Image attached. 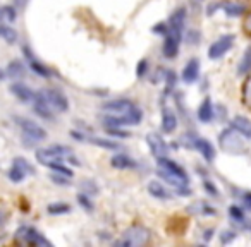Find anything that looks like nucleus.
I'll list each match as a JSON object with an SVG mask.
<instances>
[{
	"label": "nucleus",
	"mask_w": 251,
	"mask_h": 247,
	"mask_svg": "<svg viewBox=\"0 0 251 247\" xmlns=\"http://www.w3.org/2000/svg\"><path fill=\"white\" fill-rule=\"evenodd\" d=\"M102 110L105 115H110L116 120H119L120 127H124V125H138L143 119L141 108H138L131 100H126V98L107 102L102 106Z\"/></svg>",
	"instance_id": "1"
},
{
	"label": "nucleus",
	"mask_w": 251,
	"mask_h": 247,
	"mask_svg": "<svg viewBox=\"0 0 251 247\" xmlns=\"http://www.w3.org/2000/svg\"><path fill=\"white\" fill-rule=\"evenodd\" d=\"M184 18H186V9L181 7L171 16V19H169L167 31H165V41H164V55L167 58H174L179 52Z\"/></svg>",
	"instance_id": "2"
},
{
	"label": "nucleus",
	"mask_w": 251,
	"mask_h": 247,
	"mask_svg": "<svg viewBox=\"0 0 251 247\" xmlns=\"http://www.w3.org/2000/svg\"><path fill=\"white\" fill-rule=\"evenodd\" d=\"M150 237V230L143 225H133L128 230H124L122 239L117 242V246H124V247H141L145 244H148Z\"/></svg>",
	"instance_id": "3"
},
{
	"label": "nucleus",
	"mask_w": 251,
	"mask_h": 247,
	"mask_svg": "<svg viewBox=\"0 0 251 247\" xmlns=\"http://www.w3.org/2000/svg\"><path fill=\"white\" fill-rule=\"evenodd\" d=\"M241 132H237L234 127L226 129L224 132H220L218 136V142L222 146V149H226L227 153H239L244 149V142L241 138Z\"/></svg>",
	"instance_id": "4"
},
{
	"label": "nucleus",
	"mask_w": 251,
	"mask_h": 247,
	"mask_svg": "<svg viewBox=\"0 0 251 247\" xmlns=\"http://www.w3.org/2000/svg\"><path fill=\"white\" fill-rule=\"evenodd\" d=\"M14 122L21 127L24 138H29L31 141H43L47 138V131L33 120L26 119V117H14Z\"/></svg>",
	"instance_id": "5"
},
{
	"label": "nucleus",
	"mask_w": 251,
	"mask_h": 247,
	"mask_svg": "<svg viewBox=\"0 0 251 247\" xmlns=\"http://www.w3.org/2000/svg\"><path fill=\"white\" fill-rule=\"evenodd\" d=\"M41 96H43L45 100H47V103L52 106V110H55V112H67V108H69V102H67L66 95L62 93V91L55 89V88H47V89H41L40 91Z\"/></svg>",
	"instance_id": "6"
},
{
	"label": "nucleus",
	"mask_w": 251,
	"mask_h": 247,
	"mask_svg": "<svg viewBox=\"0 0 251 247\" xmlns=\"http://www.w3.org/2000/svg\"><path fill=\"white\" fill-rule=\"evenodd\" d=\"M232 43H234L232 35H224V36H220L217 41H213V43L210 45V48H208V57L213 58V60L224 57V55L231 50Z\"/></svg>",
	"instance_id": "7"
},
{
	"label": "nucleus",
	"mask_w": 251,
	"mask_h": 247,
	"mask_svg": "<svg viewBox=\"0 0 251 247\" xmlns=\"http://www.w3.org/2000/svg\"><path fill=\"white\" fill-rule=\"evenodd\" d=\"M16 237H18L19 240H22V242L33 244V246H48V247L52 246L38 230L31 229V227H21V229L18 230V233H16Z\"/></svg>",
	"instance_id": "8"
},
{
	"label": "nucleus",
	"mask_w": 251,
	"mask_h": 247,
	"mask_svg": "<svg viewBox=\"0 0 251 247\" xmlns=\"http://www.w3.org/2000/svg\"><path fill=\"white\" fill-rule=\"evenodd\" d=\"M146 142H148L150 151H152L153 157H156V158L167 157L169 148H167V144H165V141L158 134H155V132H150V134L146 136Z\"/></svg>",
	"instance_id": "9"
},
{
	"label": "nucleus",
	"mask_w": 251,
	"mask_h": 247,
	"mask_svg": "<svg viewBox=\"0 0 251 247\" xmlns=\"http://www.w3.org/2000/svg\"><path fill=\"white\" fill-rule=\"evenodd\" d=\"M37 160L40 161L41 165H45V167H50V165L58 163V161H64L60 157V153L55 149V146H50V148H45V149H38Z\"/></svg>",
	"instance_id": "10"
},
{
	"label": "nucleus",
	"mask_w": 251,
	"mask_h": 247,
	"mask_svg": "<svg viewBox=\"0 0 251 247\" xmlns=\"http://www.w3.org/2000/svg\"><path fill=\"white\" fill-rule=\"evenodd\" d=\"M156 170H164V172H167V174L177 175V177H182V178H186V180H190L184 168H182L181 165L175 163L174 160H169L167 157L158 158V167H156Z\"/></svg>",
	"instance_id": "11"
},
{
	"label": "nucleus",
	"mask_w": 251,
	"mask_h": 247,
	"mask_svg": "<svg viewBox=\"0 0 251 247\" xmlns=\"http://www.w3.org/2000/svg\"><path fill=\"white\" fill-rule=\"evenodd\" d=\"M11 93L22 103H33L35 96H37V93H35L33 89H29V88L22 83L11 84Z\"/></svg>",
	"instance_id": "12"
},
{
	"label": "nucleus",
	"mask_w": 251,
	"mask_h": 247,
	"mask_svg": "<svg viewBox=\"0 0 251 247\" xmlns=\"http://www.w3.org/2000/svg\"><path fill=\"white\" fill-rule=\"evenodd\" d=\"M193 148H196V151L201 153V157L205 158L207 161H212L215 158V149L212 146V142H208L207 139L201 138H193V142H191Z\"/></svg>",
	"instance_id": "13"
},
{
	"label": "nucleus",
	"mask_w": 251,
	"mask_h": 247,
	"mask_svg": "<svg viewBox=\"0 0 251 247\" xmlns=\"http://www.w3.org/2000/svg\"><path fill=\"white\" fill-rule=\"evenodd\" d=\"M33 108H35V113L40 117H43V119L50 120L52 117H54V113H52V106L47 103V100L41 96V93L38 91L37 96H35L33 100Z\"/></svg>",
	"instance_id": "14"
},
{
	"label": "nucleus",
	"mask_w": 251,
	"mask_h": 247,
	"mask_svg": "<svg viewBox=\"0 0 251 247\" xmlns=\"http://www.w3.org/2000/svg\"><path fill=\"white\" fill-rule=\"evenodd\" d=\"M200 76V60L198 58H191L188 64H186L184 71H182V81L188 84L194 83Z\"/></svg>",
	"instance_id": "15"
},
{
	"label": "nucleus",
	"mask_w": 251,
	"mask_h": 247,
	"mask_svg": "<svg viewBox=\"0 0 251 247\" xmlns=\"http://www.w3.org/2000/svg\"><path fill=\"white\" fill-rule=\"evenodd\" d=\"M175 127H177V119H175L174 112L169 106H165L164 112H162V131L165 134H172Z\"/></svg>",
	"instance_id": "16"
},
{
	"label": "nucleus",
	"mask_w": 251,
	"mask_h": 247,
	"mask_svg": "<svg viewBox=\"0 0 251 247\" xmlns=\"http://www.w3.org/2000/svg\"><path fill=\"white\" fill-rule=\"evenodd\" d=\"M232 127L236 129L237 132H241L244 138L251 139V120L250 119H246V117H243V115L234 117V119H232Z\"/></svg>",
	"instance_id": "17"
},
{
	"label": "nucleus",
	"mask_w": 251,
	"mask_h": 247,
	"mask_svg": "<svg viewBox=\"0 0 251 247\" xmlns=\"http://www.w3.org/2000/svg\"><path fill=\"white\" fill-rule=\"evenodd\" d=\"M110 165H112L114 168H117V170H129V168H136V161L131 160L129 157H126V155H116V157H112Z\"/></svg>",
	"instance_id": "18"
},
{
	"label": "nucleus",
	"mask_w": 251,
	"mask_h": 247,
	"mask_svg": "<svg viewBox=\"0 0 251 247\" xmlns=\"http://www.w3.org/2000/svg\"><path fill=\"white\" fill-rule=\"evenodd\" d=\"M24 53H26V57H28V60H29V69H33V72H37L38 76H43V77L50 76V71H48L45 66H41L40 62L33 57V53L28 50V47H24Z\"/></svg>",
	"instance_id": "19"
},
{
	"label": "nucleus",
	"mask_w": 251,
	"mask_h": 247,
	"mask_svg": "<svg viewBox=\"0 0 251 247\" xmlns=\"http://www.w3.org/2000/svg\"><path fill=\"white\" fill-rule=\"evenodd\" d=\"M198 119L205 124H208L213 119V105H212L210 98H205L203 102H201L200 108H198Z\"/></svg>",
	"instance_id": "20"
},
{
	"label": "nucleus",
	"mask_w": 251,
	"mask_h": 247,
	"mask_svg": "<svg viewBox=\"0 0 251 247\" xmlns=\"http://www.w3.org/2000/svg\"><path fill=\"white\" fill-rule=\"evenodd\" d=\"M148 191H150V194H152L153 197H156V199H169V197H171L167 191H165L164 185H162L160 182H156V180L150 182Z\"/></svg>",
	"instance_id": "21"
},
{
	"label": "nucleus",
	"mask_w": 251,
	"mask_h": 247,
	"mask_svg": "<svg viewBox=\"0 0 251 247\" xmlns=\"http://www.w3.org/2000/svg\"><path fill=\"white\" fill-rule=\"evenodd\" d=\"M7 74L14 79H19V77H24L26 76V67L22 66L19 60H12L7 67Z\"/></svg>",
	"instance_id": "22"
},
{
	"label": "nucleus",
	"mask_w": 251,
	"mask_h": 247,
	"mask_svg": "<svg viewBox=\"0 0 251 247\" xmlns=\"http://www.w3.org/2000/svg\"><path fill=\"white\" fill-rule=\"evenodd\" d=\"M0 38H4L9 45H14L18 41V33H16L11 26L0 24Z\"/></svg>",
	"instance_id": "23"
},
{
	"label": "nucleus",
	"mask_w": 251,
	"mask_h": 247,
	"mask_svg": "<svg viewBox=\"0 0 251 247\" xmlns=\"http://www.w3.org/2000/svg\"><path fill=\"white\" fill-rule=\"evenodd\" d=\"M251 71V47H248L244 50V55L239 62V67H237V72L239 74H248Z\"/></svg>",
	"instance_id": "24"
},
{
	"label": "nucleus",
	"mask_w": 251,
	"mask_h": 247,
	"mask_svg": "<svg viewBox=\"0 0 251 247\" xmlns=\"http://www.w3.org/2000/svg\"><path fill=\"white\" fill-rule=\"evenodd\" d=\"M224 11H226V14L229 16V18H236V16L244 14V11H246V7H244L243 4H236V2H229V4L224 5Z\"/></svg>",
	"instance_id": "25"
},
{
	"label": "nucleus",
	"mask_w": 251,
	"mask_h": 247,
	"mask_svg": "<svg viewBox=\"0 0 251 247\" xmlns=\"http://www.w3.org/2000/svg\"><path fill=\"white\" fill-rule=\"evenodd\" d=\"M47 210L50 214H64L71 210V206L67 203H52V204H48Z\"/></svg>",
	"instance_id": "26"
},
{
	"label": "nucleus",
	"mask_w": 251,
	"mask_h": 247,
	"mask_svg": "<svg viewBox=\"0 0 251 247\" xmlns=\"http://www.w3.org/2000/svg\"><path fill=\"white\" fill-rule=\"evenodd\" d=\"M12 165H18L19 168H21V170H24L26 172V175L28 174H35V168L31 167V163H29L28 160H26V158H22V157H18L14 160V163Z\"/></svg>",
	"instance_id": "27"
},
{
	"label": "nucleus",
	"mask_w": 251,
	"mask_h": 247,
	"mask_svg": "<svg viewBox=\"0 0 251 247\" xmlns=\"http://www.w3.org/2000/svg\"><path fill=\"white\" fill-rule=\"evenodd\" d=\"M24 177H26V172L21 170L18 165H12V168L9 170V178H11L12 182H21Z\"/></svg>",
	"instance_id": "28"
},
{
	"label": "nucleus",
	"mask_w": 251,
	"mask_h": 247,
	"mask_svg": "<svg viewBox=\"0 0 251 247\" xmlns=\"http://www.w3.org/2000/svg\"><path fill=\"white\" fill-rule=\"evenodd\" d=\"M243 100H244V103H246V106L251 108V77H248L246 83H244V86H243Z\"/></svg>",
	"instance_id": "29"
},
{
	"label": "nucleus",
	"mask_w": 251,
	"mask_h": 247,
	"mask_svg": "<svg viewBox=\"0 0 251 247\" xmlns=\"http://www.w3.org/2000/svg\"><path fill=\"white\" fill-rule=\"evenodd\" d=\"M48 168H52V170L57 172V174L67 175V177H73V170H71V168H67L66 165H62V161H58V163L50 165V167H48Z\"/></svg>",
	"instance_id": "30"
},
{
	"label": "nucleus",
	"mask_w": 251,
	"mask_h": 247,
	"mask_svg": "<svg viewBox=\"0 0 251 247\" xmlns=\"http://www.w3.org/2000/svg\"><path fill=\"white\" fill-rule=\"evenodd\" d=\"M50 178H52V182H55V184H58V185H69L71 184V177L57 174V172H54V174L50 175Z\"/></svg>",
	"instance_id": "31"
},
{
	"label": "nucleus",
	"mask_w": 251,
	"mask_h": 247,
	"mask_svg": "<svg viewBox=\"0 0 251 247\" xmlns=\"http://www.w3.org/2000/svg\"><path fill=\"white\" fill-rule=\"evenodd\" d=\"M2 11H4V19L5 21H16V18H18V12H16V9L12 7V5H4L2 7Z\"/></svg>",
	"instance_id": "32"
},
{
	"label": "nucleus",
	"mask_w": 251,
	"mask_h": 247,
	"mask_svg": "<svg viewBox=\"0 0 251 247\" xmlns=\"http://www.w3.org/2000/svg\"><path fill=\"white\" fill-rule=\"evenodd\" d=\"M229 214L232 216L236 222H239V223H243L244 222V213H243V210H241L239 206H231L229 208Z\"/></svg>",
	"instance_id": "33"
},
{
	"label": "nucleus",
	"mask_w": 251,
	"mask_h": 247,
	"mask_svg": "<svg viewBox=\"0 0 251 247\" xmlns=\"http://www.w3.org/2000/svg\"><path fill=\"white\" fill-rule=\"evenodd\" d=\"M77 203H79L83 208H86L88 211H93V203H91L90 197H88L86 194H77Z\"/></svg>",
	"instance_id": "34"
},
{
	"label": "nucleus",
	"mask_w": 251,
	"mask_h": 247,
	"mask_svg": "<svg viewBox=\"0 0 251 247\" xmlns=\"http://www.w3.org/2000/svg\"><path fill=\"white\" fill-rule=\"evenodd\" d=\"M107 134L109 136H116V138H129V132L120 131V127H107Z\"/></svg>",
	"instance_id": "35"
},
{
	"label": "nucleus",
	"mask_w": 251,
	"mask_h": 247,
	"mask_svg": "<svg viewBox=\"0 0 251 247\" xmlns=\"http://www.w3.org/2000/svg\"><path fill=\"white\" fill-rule=\"evenodd\" d=\"M146 71H148V62H146V58H143V60H139L138 69H136V74H138L139 77H143L146 74Z\"/></svg>",
	"instance_id": "36"
},
{
	"label": "nucleus",
	"mask_w": 251,
	"mask_h": 247,
	"mask_svg": "<svg viewBox=\"0 0 251 247\" xmlns=\"http://www.w3.org/2000/svg\"><path fill=\"white\" fill-rule=\"evenodd\" d=\"M203 185H205V189H207V191H210V194H212V196H217V189H215V185L213 184H212V182L210 180H205L203 182Z\"/></svg>",
	"instance_id": "37"
},
{
	"label": "nucleus",
	"mask_w": 251,
	"mask_h": 247,
	"mask_svg": "<svg viewBox=\"0 0 251 247\" xmlns=\"http://www.w3.org/2000/svg\"><path fill=\"white\" fill-rule=\"evenodd\" d=\"M234 237H236V233L234 232H224V235H222V244H227V242H231V240L234 239Z\"/></svg>",
	"instance_id": "38"
},
{
	"label": "nucleus",
	"mask_w": 251,
	"mask_h": 247,
	"mask_svg": "<svg viewBox=\"0 0 251 247\" xmlns=\"http://www.w3.org/2000/svg\"><path fill=\"white\" fill-rule=\"evenodd\" d=\"M244 29H246V33L251 35V14L246 18V21H244Z\"/></svg>",
	"instance_id": "39"
},
{
	"label": "nucleus",
	"mask_w": 251,
	"mask_h": 247,
	"mask_svg": "<svg viewBox=\"0 0 251 247\" xmlns=\"http://www.w3.org/2000/svg\"><path fill=\"white\" fill-rule=\"evenodd\" d=\"M244 204H246V208L251 210V194H246V196H244Z\"/></svg>",
	"instance_id": "40"
},
{
	"label": "nucleus",
	"mask_w": 251,
	"mask_h": 247,
	"mask_svg": "<svg viewBox=\"0 0 251 247\" xmlns=\"http://www.w3.org/2000/svg\"><path fill=\"white\" fill-rule=\"evenodd\" d=\"M4 222H5V213L2 210H0V227L4 225Z\"/></svg>",
	"instance_id": "41"
},
{
	"label": "nucleus",
	"mask_w": 251,
	"mask_h": 247,
	"mask_svg": "<svg viewBox=\"0 0 251 247\" xmlns=\"http://www.w3.org/2000/svg\"><path fill=\"white\" fill-rule=\"evenodd\" d=\"M212 232H213V230H207V232H205V239L210 240L212 239Z\"/></svg>",
	"instance_id": "42"
},
{
	"label": "nucleus",
	"mask_w": 251,
	"mask_h": 247,
	"mask_svg": "<svg viewBox=\"0 0 251 247\" xmlns=\"http://www.w3.org/2000/svg\"><path fill=\"white\" fill-rule=\"evenodd\" d=\"M16 4H18V5H21V7H22V5L26 4V0H16Z\"/></svg>",
	"instance_id": "43"
},
{
	"label": "nucleus",
	"mask_w": 251,
	"mask_h": 247,
	"mask_svg": "<svg viewBox=\"0 0 251 247\" xmlns=\"http://www.w3.org/2000/svg\"><path fill=\"white\" fill-rule=\"evenodd\" d=\"M0 21H4V11H2V7H0Z\"/></svg>",
	"instance_id": "44"
},
{
	"label": "nucleus",
	"mask_w": 251,
	"mask_h": 247,
	"mask_svg": "<svg viewBox=\"0 0 251 247\" xmlns=\"http://www.w3.org/2000/svg\"><path fill=\"white\" fill-rule=\"evenodd\" d=\"M4 79V72H2V71H0V81Z\"/></svg>",
	"instance_id": "45"
}]
</instances>
